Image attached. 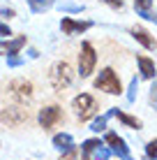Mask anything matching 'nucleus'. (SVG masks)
Returning <instances> with one entry per match:
<instances>
[{"instance_id": "1", "label": "nucleus", "mask_w": 157, "mask_h": 160, "mask_svg": "<svg viewBox=\"0 0 157 160\" xmlns=\"http://www.w3.org/2000/svg\"><path fill=\"white\" fill-rule=\"evenodd\" d=\"M48 81H51L53 91H58V93L67 91V88L74 84V70H72V65H69L67 60H58V63L51 68V72H48Z\"/></svg>"}, {"instance_id": "2", "label": "nucleus", "mask_w": 157, "mask_h": 160, "mask_svg": "<svg viewBox=\"0 0 157 160\" xmlns=\"http://www.w3.org/2000/svg\"><path fill=\"white\" fill-rule=\"evenodd\" d=\"M95 88L109 93V95H120L122 93V84H120V79H118V74H116L113 68H104L95 77Z\"/></svg>"}, {"instance_id": "3", "label": "nucleus", "mask_w": 157, "mask_h": 160, "mask_svg": "<svg viewBox=\"0 0 157 160\" xmlns=\"http://www.w3.org/2000/svg\"><path fill=\"white\" fill-rule=\"evenodd\" d=\"M95 65H97L95 47L90 42H83L81 44V51H79V74H81V79H88L95 72Z\"/></svg>"}, {"instance_id": "4", "label": "nucleus", "mask_w": 157, "mask_h": 160, "mask_svg": "<svg viewBox=\"0 0 157 160\" xmlns=\"http://www.w3.org/2000/svg\"><path fill=\"white\" fill-rule=\"evenodd\" d=\"M72 109H74V116L79 121H88L95 116V109H97V102L93 95H88V93H81L72 100Z\"/></svg>"}, {"instance_id": "5", "label": "nucleus", "mask_w": 157, "mask_h": 160, "mask_svg": "<svg viewBox=\"0 0 157 160\" xmlns=\"http://www.w3.org/2000/svg\"><path fill=\"white\" fill-rule=\"evenodd\" d=\"M9 95L14 98L19 104H25L32 100V95H35V88L28 79H14L9 81Z\"/></svg>"}, {"instance_id": "6", "label": "nucleus", "mask_w": 157, "mask_h": 160, "mask_svg": "<svg viewBox=\"0 0 157 160\" xmlns=\"http://www.w3.org/2000/svg\"><path fill=\"white\" fill-rule=\"evenodd\" d=\"M104 144H109L111 146V153H113V156H118L120 160H134L132 153H129L127 142L122 139L120 135H116V132H106V135H104Z\"/></svg>"}, {"instance_id": "7", "label": "nucleus", "mask_w": 157, "mask_h": 160, "mask_svg": "<svg viewBox=\"0 0 157 160\" xmlns=\"http://www.w3.org/2000/svg\"><path fill=\"white\" fill-rule=\"evenodd\" d=\"M0 121H2L5 125H9V128H16V125H21L23 121H28V112L21 107H7L0 112Z\"/></svg>"}, {"instance_id": "8", "label": "nucleus", "mask_w": 157, "mask_h": 160, "mask_svg": "<svg viewBox=\"0 0 157 160\" xmlns=\"http://www.w3.org/2000/svg\"><path fill=\"white\" fill-rule=\"evenodd\" d=\"M60 118H62V112H60V107H58V104L44 107L39 114H37V121H39V125H42L44 130H51V128H53V125H56Z\"/></svg>"}, {"instance_id": "9", "label": "nucleus", "mask_w": 157, "mask_h": 160, "mask_svg": "<svg viewBox=\"0 0 157 160\" xmlns=\"http://www.w3.org/2000/svg\"><path fill=\"white\" fill-rule=\"evenodd\" d=\"M90 28H93V21H76V19H69V16H62L60 21L62 35H81Z\"/></svg>"}, {"instance_id": "10", "label": "nucleus", "mask_w": 157, "mask_h": 160, "mask_svg": "<svg viewBox=\"0 0 157 160\" xmlns=\"http://www.w3.org/2000/svg\"><path fill=\"white\" fill-rule=\"evenodd\" d=\"M28 44V40H25V35H19V37H12V40H0V53L2 56H12V53H21V49Z\"/></svg>"}, {"instance_id": "11", "label": "nucleus", "mask_w": 157, "mask_h": 160, "mask_svg": "<svg viewBox=\"0 0 157 160\" xmlns=\"http://www.w3.org/2000/svg\"><path fill=\"white\" fill-rule=\"evenodd\" d=\"M129 35L134 37L139 44H141L143 49H155L157 47V42H155V37L150 35L145 28H141V26H134V28H129Z\"/></svg>"}, {"instance_id": "12", "label": "nucleus", "mask_w": 157, "mask_h": 160, "mask_svg": "<svg viewBox=\"0 0 157 160\" xmlns=\"http://www.w3.org/2000/svg\"><path fill=\"white\" fill-rule=\"evenodd\" d=\"M136 65H139V72H141V79H155V74H157L155 60H150L145 56H139L136 58Z\"/></svg>"}, {"instance_id": "13", "label": "nucleus", "mask_w": 157, "mask_h": 160, "mask_svg": "<svg viewBox=\"0 0 157 160\" xmlns=\"http://www.w3.org/2000/svg\"><path fill=\"white\" fill-rule=\"evenodd\" d=\"M113 116L120 121L125 128H132V130H141V128H143V123H141V121H139L136 116H129V114H125L122 109H118V107L113 109Z\"/></svg>"}, {"instance_id": "14", "label": "nucleus", "mask_w": 157, "mask_h": 160, "mask_svg": "<svg viewBox=\"0 0 157 160\" xmlns=\"http://www.w3.org/2000/svg\"><path fill=\"white\" fill-rule=\"evenodd\" d=\"M53 146L62 153V151H67V148L74 146V139H72V135H69V132H58V135L53 137Z\"/></svg>"}, {"instance_id": "15", "label": "nucleus", "mask_w": 157, "mask_h": 160, "mask_svg": "<svg viewBox=\"0 0 157 160\" xmlns=\"http://www.w3.org/2000/svg\"><path fill=\"white\" fill-rule=\"evenodd\" d=\"M56 2H58V0H28V7H30L32 14H44V12H48Z\"/></svg>"}, {"instance_id": "16", "label": "nucleus", "mask_w": 157, "mask_h": 160, "mask_svg": "<svg viewBox=\"0 0 157 160\" xmlns=\"http://www.w3.org/2000/svg\"><path fill=\"white\" fill-rule=\"evenodd\" d=\"M111 116H113V109H109V112L102 114V116H97L93 121V125H90V130H93V132H104L106 130V121H109Z\"/></svg>"}, {"instance_id": "17", "label": "nucleus", "mask_w": 157, "mask_h": 160, "mask_svg": "<svg viewBox=\"0 0 157 160\" xmlns=\"http://www.w3.org/2000/svg\"><path fill=\"white\" fill-rule=\"evenodd\" d=\"M60 160H88V156H85V153L81 151V148L72 146V148H67V151H62Z\"/></svg>"}, {"instance_id": "18", "label": "nucleus", "mask_w": 157, "mask_h": 160, "mask_svg": "<svg viewBox=\"0 0 157 160\" xmlns=\"http://www.w3.org/2000/svg\"><path fill=\"white\" fill-rule=\"evenodd\" d=\"M99 144H104V142H102V139H97V137H93V139H85L83 144H81V151H83L85 156H90V153H93Z\"/></svg>"}, {"instance_id": "19", "label": "nucleus", "mask_w": 157, "mask_h": 160, "mask_svg": "<svg viewBox=\"0 0 157 160\" xmlns=\"http://www.w3.org/2000/svg\"><path fill=\"white\" fill-rule=\"evenodd\" d=\"M90 156H93V160H109L111 158V148H106L104 144H99Z\"/></svg>"}, {"instance_id": "20", "label": "nucleus", "mask_w": 157, "mask_h": 160, "mask_svg": "<svg viewBox=\"0 0 157 160\" xmlns=\"http://www.w3.org/2000/svg\"><path fill=\"white\" fill-rule=\"evenodd\" d=\"M136 93H139V79L134 77V79L129 81V88H127V102H134V100H136Z\"/></svg>"}, {"instance_id": "21", "label": "nucleus", "mask_w": 157, "mask_h": 160, "mask_svg": "<svg viewBox=\"0 0 157 160\" xmlns=\"http://www.w3.org/2000/svg\"><path fill=\"white\" fill-rule=\"evenodd\" d=\"M136 14L141 16V19H145V21H150V23L157 26V12H153V7L150 9H136Z\"/></svg>"}, {"instance_id": "22", "label": "nucleus", "mask_w": 157, "mask_h": 160, "mask_svg": "<svg viewBox=\"0 0 157 160\" xmlns=\"http://www.w3.org/2000/svg\"><path fill=\"white\" fill-rule=\"evenodd\" d=\"M145 156L150 160H157V139H150L148 144H145Z\"/></svg>"}, {"instance_id": "23", "label": "nucleus", "mask_w": 157, "mask_h": 160, "mask_svg": "<svg viewBox=\"0 0 157 160\" xmlns=\"http://www.w3.org/2000/svg\"><path fill=\"white\" fill-rule=\"evenodd\" d=\"M25 60L19 56V53H12V56H7V68H21Z\"/></svg>"}, {"instance_id": "24", "label": "nucleus", "mask_w": 157, "mask_h": 160, "mask_svg": "<svg viewBox=\"0 0 157 160\" xmlns=\"http://www.w3.org/2000/svg\"><path fill=\"white\" fill-rule=\"evenodd\" d=\"M60 12H83V5H60Z\"/></svg>"}, {"instance_id": "25", "label": "nucleus", "mask_w": 157, "mask_h": 160, "mask_svg": "<svg viewBox=\"0 0 157 160\" xmlns=\"http://www.w3.org/2000/svg\"><path fill=\"white\" fill-rule=\"evenodd\" d=\"M134 7L136 9H150L153 7V0H134Z\"/></svg>"}, {"instance_id": "26", "label": "nucleus", "mask_w": 157, "mask_h": 160, "mask_svg": "<svg viewBox=\"0 0 157 160\" xmlns=\"http://www.w3.org/2000/svg\"><path fill=\"white\" fill-rule=\"evenodd\" d=\"M102 2L109 5L111 9H122V7H125V2H122V0H102Z\"/></svg>"}, {"instance_id": "27", "label": "nucleus", "mask_w": 157, "mask_h": 160, "mask_svg": "<svg viewBox=\"0 0 157 160\" xmlns=\"http://www.w3.org/2000/svg\"><path fill=\"white\" fill-rule=\"evenodd\" d=\"M0 16H2V19H14L16 12H14L12 7H0Z\"/></svg>"}, {"instance_id": "28", "label": "nucleus", "mask_w": 157, "mask_h": 160, "mask_svg": "<svg viewBox=\"0 0 157 160\" xmlns=\"http://www.w3.org/2000/svg\"><path fill=\"white\" fill-rule=\"evenodd\" d=\"M150 104L157 109V79H155V84H153V88H150Z\"/></svg>"}, {"instance_id": "29", "label": "nucleus", "mask_w": 157, "mask_h": 160, "mask_svg": "<svg viewBox=\"0 0 157 160\" xmlns=\"http://www.w3.org/2000/svg\"><path fill=\"white\" fill-rule=\"evenodd\" d=\"M12 35V30H9L7 23H0V37H9Z\"/></svg>"}, {"instance_id": "30", "label": "nucleus", "mask_w": 157, "mask_h": 160, "mask_svg": "<svg viewBox=\"0 0 157 160\" xmlns=\"http://www.w3.org/2000/svg\"><path fill=\"white\" fill-rule=\"evenodd\" d=\"M28 53H30V58H37V56H39V51H37V49H30Z\"/></svg>"}, {"instance_id": "31", "label": "nucleus", "mask_w": 157, "mask_h": 160, "mask_svg": "<svg viewBox=\"0 0 157 160\" xmlns=\"http://www.w3.org/2000/svg\"><path fill=\"white\" fill-rule=\"evenodd\" d=\"M143 160H150V158H148V156H145V158H143Z\"/></svg>"}]
</instances>
